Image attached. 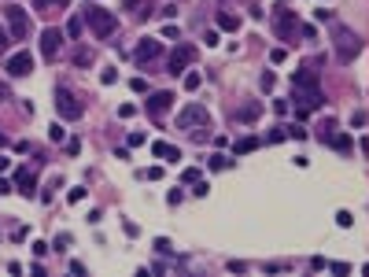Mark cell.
<instances>
[{"mask_svg": "<svg viewBox=\"0 0 369 277\" xmlns=\"http://www.w3.org/2000/svg\"><path fill=\"white\" fill-rule=\"evenodd\" d=\"M133 115H137L133 104H122V107H118V118H133Z\"/></svg>", "mask_w": 369, "mask_h": 277, "instance_id": "cell-26", "label": "cell"}, {"mask_svg": "<svg viewBox=\"0 0 369 277\" xmlns=\"http://www.w3.org/2000/svg\"><path fill=\"white\" fill-rule=\"evenodd\" d=\"M184 85H189V92H192V89H199V74H196V70H192V74H184Z\"/></svg>", "mask_w": 369, "mask_h": 277, "instance_id": "cell-28", "label": "cell"}, {"mask_svg": "<svg viewBox=\"0 0 369 277\" xmlns=\"http://www.w3.org/2000/svg\"><path fill=\"white\" fill-rule=\"evenodd\" d=\"M288 137H296V141H303V137H306V130H303V126H292V130H288Z\"/></svg>", "mask_w": 369, "mask_h": 277, "instance_id": "cell-39", "label": "cell"}, {"mask_svg": "<svg viewBox=\"0 0 369 277\" xmlns=\"http://www.w3.org/2000/svg\"><path fill=\"white\" fill-rule=\"evenodd\" d=\"M8 170H11V159H8V156H0V174H8Z\"/></svg>", "mask_w": 369, "mask_h": 277, "instance_id": "cell-40", "label": "cell"}, {"mask_svg": "<svg viewBox=\"0 0 369 277\" xmlns=\"http://www.w3.org/2000/svg\"><path fill=\"white\" fill-rule=\"evenodd\" d=\"M15 185H19L22 196H37V174H34V166H19V170H15Z\"/></svg>", "mask_w": 369, "mask_h": 277, "instance_id": "cell-13", "label": "cell"}, {"mask_svg": "<svg viewBox=\"0 0 369 277\" xmlns=\"http://www.w3.org/2000/svg\"><path fill=\"white\" fill-rule=\"evenodd\" d=\"M218 30H225V34L240 30V15H233V11H218Z\"/></svg>", "mask_w": 369, "mask_h": 277, "instance_id": "cell-16", "label": "cell"}, {"mask_svg": "<svg viewBox=\"0 0 369 277\" xmlns=\"http://www.w3.org/2000/svg\"><path fill=\"white\" fill-rule=\"evenodd\" d=\"M351 126H365V111H355V115H351Z\"/></svg>", "mask_w": 369, "mask_h": 277, "instance_id": "cell-36", "label": "cell"}, {"mask_svg": "<svg viewBox=\"0 0 369 277\" xmlns=\"http://www.w3.org/2000/svg\"><path fill=\"white\" fill-rule=\"evenodd\" d=\"M59 48H63V34H59V30H44V34H41V56L44 59H56Z\"/></svg>", "mask_w": 369, "mask_h": 277, "instance_id": "cell-12", "label": "cell"}, {"mask_svg": "<svg viewBox=\"0 0 369 277\" xmlns=\"http://www.w3.org/2000/svg\"><path fill=\"white\" fill-rule=\"evenodd\" d=\"M332 48H336V59H340V63H351V59H358V52H362V37L355 30H347V26H336L332 30Z\"/></svg>", "mask_w": 369, "mask_h": 277, "instance_id": "cell-3", "label": "cell"}, {"mask_svg": "<svg viewBox=\"0 0 369 277\" xmlns=\"http://www.w3.org/2000/svg\"><path fill=\"white\" fill-rule=\"evenodd\" d=\"M56 111H59V118H82V104H78V96L67 89V85H59L56 89Z\"/></svg>", "mask_w": 369, "mask_h": 277, "instance_id": "cell-7", "label": "cell"}, {"mask_svg": "<svg viewBox=\"0 0 369 277\" xmlns=\"http://www.w3.org/2000/svg\"><path fill=\"white\" fill-rule=\"evenodd\" d=\"M67 37H74V41L82 37V19H78V15H70V22H67Z\"/></svg>", "mask_w": 369, "mask_h": 277, "instance_id": "cell-21", "label": "cell"}, {"mask_svg": "<svg viewBox=\"0 0 369 277\" xmlns=\"http://www.w3.org/2000/svg\"><path fill=\"white\" fill-rule=\"evenodd\" d=\"M85 22H89V30H92V34H96L100 41H103V37H111L115 30H118V19H115L111 11L96 8V4H92V8H85Z\"/></svg>", "mask_w": 369, "mask_h": 277, "instance_id": "cell-4", "label": "cell"}, {"mask_svg": "<svg viewBox=\"0 0 369 277\" xmlns=\"http://www.w3.org/2000/svg\"><path fill=\"white\" fill-rule=\"evenodd\" d=\"M362 270H365V273H369V263H365V266H362Z\"/></svg>", "mask_w": 369, "mask_h": 277, "instance_id": "cell-42", "label": "cell"}, {"mask_svg": "<svg viewBox=\"0 0 369 277\" xmlns=\"http://www.w3.org/2000/svg\"><path fill=\"white\" fill-rule=\"evenodd\" d=\"M67 152H70V156H78V152H82V141H78V137H74V141H67Z\"/></svg>", "mask_w": 369, "mask_h": 277, "instance_id": "cell-33", "label": "cell"}, {"mask_svg": "<svg viewBox=\"0 0 369 277\" xmlns=\"http://www.w3.org/2000/svg\"><path fill=\"white\" fill-rule=\"evenodd\" d=\"M258 111H262V107H258V104H248V107H240V118H258Z\"/></svg>", "mask_w": 369, "mask_h": 277, "instance_id": "cell-24", "label": "cell"}, {"mask_svg": "<svg viewBox=\"0 0 369 277\" xmlns=\"http://www.w3.org/2000/svg\"><path fill=\"white\" fill-rule=\"evenodd\" d=\"M126 11L133 19H148L151 15V0H126Z\"/></svg>", "mask_w": 369, "mask_h": 277, "instance_id": "cell-15", "label": "cell"}, {"mask_svg": "<svg viewBox=\"0 0 369 277\" xmlns=\"http://www.w3.org/2000/svg\"><path fill=\"white\" fill-rule=\"evenodd\" d=\"M141 178H148V181H159V178H163V166H148V170H144Z\"/></svg>", "mask_w": 369, "mask_h": 277, "instance_id": "cell-25", "label": "cell"}, {"mask_svg": "<svg viewBox=\"0 0 369 277\" xmlns=\"http://www.w3.org/2000/svg\"><path fill=\"white\" fill-rule=\"evenodd\" d=\"M170 104H174V92H151L148 96V115L159 122L166 111H170Z\"/></svg>", "mask_w": 369, "mask_h": 277, "instance_id": "cell-11", "label": "cell"}, {"mask_svg": "<svg viewBox=\"0 0 369 277\" xmlns=\"http://www.w3.org/2000/svg\"><path fill=\"white\" fill-rule=\"evenodd\" d=\"M189 63H192V48H189V44H177V48L166 56V70H170V74H184Z\"/></svg>", "mask_w": 369, "mask_h": 277, "instance_id": "cell-9", "label": "cell"}, {"mask_svg": "<svg viewBox=\"0 0 369 277\" xmlns=\"http://www.w3.org/2000/svg\"><path fill=\"white\" fill-rule=\"evenodd\" d=\"M0 148H4V133H0Z\"/></svg>", "mask_w": 369, "mask_h": 277, "instance_id": "cell-41", "label": "cell"}, {"mask_svg": "<svg viewBox=\"0 0 369 277\" xmlns=\"http://www.w3.org/2000/svg\"><path fill=\"white\" fill-rule=\"evenodd\" d=\"M67 244H70V233H59V237H56V248H59V251H63Z\"/></svg>", "mask_w": 369, "mask_h": 277, "instance_id": "cell-35", "label": "cell"}, {"mask_svg": "<svg viewBox=\"0 0 369 277\" xmlns=\"http://www.w3.org/2000/svg\"><path fill=\"white\" fill-rule=\"evenodd\" d=\"M292 100L299 104V115L318 111V107L325 104V92H321L318 74H314L310 67H303V70H296V74H292Z\"/></svg>", "mask_w": 369, "mask_h": 277, "instance_id": "cell-1", "label": "cell"}, {"mask_svg": "<svg viewBox=\"0 0 369 277\" xmlns=\"http://www.w3.org/2000/svg\"><path fill=\"white\" fill-rule=\"evenodd\" d=\"M85 199V189H70V204H82Z\"/></svg>", "mask_w": 369, "mask_h": 277, "instance_id": "cell-37", "label": "cell"}, {"mask_svg": "<svg viewBox=\"0 0 369 277\" xmlns=\"http://www.w3.org/2000/svg\"><path fill=\"white\" fill-rule=\"evenodd\" d=\"M92 59H96L92 48H78V52H74V63H78V67H92Z\"/></svg>", "mask_w": 369, "mask_h": 277, "instance_id": "cell-19", "label": "cell"}, {"mask_svg": "<svg viewBox=\"0 0 369 277\" xmlns=\"http://www.w3.org/2000/svg\"><path fill=\"white\" fill-rule=\"evenodd\" d=\"M4 22H8V34H11L15 41L30 37V19H26V11H22L19 4H8V8H4Z\"/></svg>", "mask_w": 369, "mask_h": 277, "instance_id": "cell-6", "label": "cell"}, {"mask_svg": "<svg viewBox=\"0 0 369 277\" xmlns=\"http://www.w3.org/2000/svg\"><path fill=\"white\" fill-rule=\"evenodd\" d=\"M159 56H163V41H155V37H141V41H137V48H133V63L148 67L151 59H159Z\"/></svg>", "mask_w": 369, "mask_h": 277, "instance_id": "cell-8", "label": "cell"}, {"mask_svg": "<svg viewBox=\"0 0 369 277\" xmlns=\"http://www.w3.org/2000/svg\"><path fill=\"white\" fill-rule=\"evenodd\" d=\"M177 130L189 133L196 144L210 141V115H207V107H203V104H189V107L177 115Z\"/></svg>", "mask_w": 369, "mask_h": 277, "instance_id": "cell-2", "label": "cell"}, {"mask_svg": "<svg viewBox=\"0 0 369 277\" xmlns=\"http://www.w3.org/2000/svg\"><path fill=\"white\" fill-rule=\"evenodd\" d=\"M332 148H336V152H344V156H351V152H355V141H351L347 133H340V137H332Z\"/></svg>", "mask_w": 369, "mask_h": 277, "instance_id": "cell-18", "label": "cell"}, {"mask_svg": "<svg viewBox=\"0 0 369 277\" xmlns=\"http://www.w3.org/2000/svg\"><path fill=\"white\" fill-rule=\"evenodd\" d=\"M155 251H159V255H166V251H170V240H163V237H159V240H155Z\"/></svg>", "mask_w": 369, "mask_h": 277, "instance_id": "cell-38", "label": "cell"}, {"mask_svg": "<svg viewBox=\"0 0 369 277\" xmlns=\"http://www.w3.org/2000/svg\"><path fill=\"white\" fill-rule=\"evenodd\" d=\"M70 4V0H34V8L41 11V15H52V11H63Z\"/></svg>", "mask_w": 369, "mask_h": 277, "instance_id": "cell-17", "label": "cell"}, {"mask_svg": "<svg viewBox=\"0 0 369 277\" xmlns=\"http://www.w3.org/2000/svg\"><path fill=\"white\" fill-rule=\"evenodd\" d=\"M255 144H258V141H255V137H240V141H236V148H233V152H236V156H248V152H251Z\"/></svg>", "mask_w": 369, "mask_h": 277, "instance_id": "cell-20", "label": "cell"}, {"mask_svg": "<svg viewBox=\"0 0 369 277\" xmlns=\"http://www.w3.org/2000/svg\"><path fill=\"white\" fill-rule=\"evenodd\" d=\"M8 44H11V34H8L4 26H0V52H8Z\"/></svg>", "mask_w": 369, "mask_h": 277, "instance_id": "cell-29", "label": "cell"}, {"mask_svg": "<svg viewBox=\"0 0 369 277\" xmlns=\"http://www.w3.org/2000/svg\"><path fill=\"white\" fill-rule=\"evenodd\" d=\"M48 137H52V141H63L67 133H63V126H59V122H56V126H48Z\"/></svg>", "mask_w": 369, "mask_h": 277, "instance_id": "cell-27", "label": "cell"}, {"mask_svg": "<svg viewBox=\"0 0 369 277\" xmlns=\"http://www.w3.org/2000/svg\"><path fill=\"white\" fill-rule=\"evenodd\" d=\"M299 19H296V11H288V8H277V15H273V34L281 37V41H296L299 37Z\"/></svg>", "mask_w": 369, "mask_h": 277, "instance_id": "cell-5", "label": "cell"}, {"mask_svg": "<svg viewBox=\"0 0 369 277\" xmlns=\"http://www.w3.org/2000/svg\"><path fill=\"white\" fill-rule=\"evenodd\" d=\"M151 152H155V159H163V163H177V159H181V152H177L170 141H155V144H151Z\"/></svg>", "mask_w": 369, "mask_h": 277, "instance_id": "cell-14", "label": "cell"}, {"mask_svg": "<svg viewBox=\"0 0 369 277\" xmlns=\"http://www.w3.org/2000/svg\"><path fill=\"white\" fill-rule=\"evenodd\" d=\"M284 56H288V48H273V52H270L273 63H284Z\"/></svg>", "mask_w": 369, "mask_h": 277, "instance_id": "cell-31", "label": "cell"}, {"mask_svg": "<svg viewBox=\"0 0 369 277\" xmlns=\"http://www.w3.org/2000/svg\"><path fill=\"white\" fill-rule=\"evenodd\" d=\"M273 85H277V74H273V70H266L262 78H258V89H262V92H270Z\"/></svg>", "mask_w": 369, "mask_h": 277, "instance_id": "cell-22", "label": "cell"}, {"mask_svg": "<svg viewBox=\"0 0 369 277\" xmlns=\"http://www.w3.org/2000/svg\"><path fill=\"white\" fill-rule=\"evenodd\" d=\"M229 166H233V159H225V156H214L210 159V170H229Z\"/></svg>", "mask_w": 369, "mask_h": 277, "instance_id": "cell-23", "label": "cell"}, {"mask_svg": "<svg viewBox=\"0 0 369 277\" xmlns=\"http://www.w3.org/2000/svg\"><path fill=\"white\" fill-rule=\"evenodd\" d=\"M181 181H184V185H196V181H199V170H184Z\"/></svg>", "mask_w": 369, "mask_h": 277, "instance_id": "cell-30", "label": "cell"}, {"mask_svg": "<svg viewBox=\"0 0 369 277\" xmlns=\"http://www.w3.org/2000/svg\"><path fill=\"white\" fill-rule=\"evenodd\" d=\"M336 222H340V225L347 229V225H351V222H355V218H351V211H340V214H336Z\"/></svg>", "mask_w": 369, "mask_h": 277, "instance_id": "cell-32", "label": "cell"}, {"mask_svg": "<svg viewBox=\"0 0 369 277\" xmlns=\"http://www.w3.org/2000/svg\"><path fill=\"white\" fill-rule=\"evenodd\" d=\"M144 144V133H129V148H141Z\"/></svg>", "mask_w": 369, "mask_h": 277, "instance_id": "cell-34", "label": "cell"}, {"mask_svg": "<svg viewBox=\"0 0 369 277\" xmlns=\"http://www.w3.org/2000/svg\"><path fill=\"white\" fill-rule=\"evenodd\" d=\"M30 70H34V56H30V52L19 48V52L8 59V74H11V78H26Z\"/></svg>", "mask_w": 369, "mask_h": 277, "instance_id": "cell-10", "label": "cell"}]
</instances>
